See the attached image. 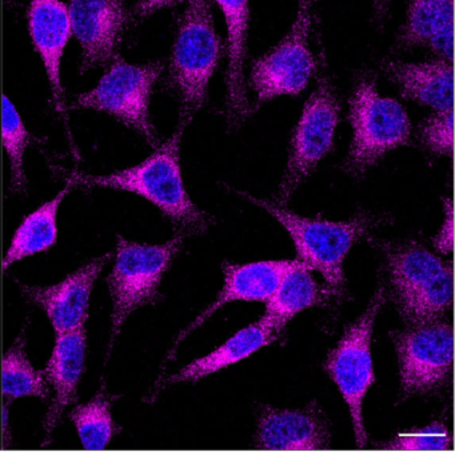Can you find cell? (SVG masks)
I'll return each mask as SVG.
<instances>
[{"label": "cell", "instance_id": "6da1fadb", "mask_svg": "<svg viewBox=\"0 0 455 452\" xmlns=\"http://www.w3.org/2000/svg\"><path fill=\"white\" fill-rule=\"evenodd\" d=\"M186 127L161 143L153 154L137 166L108 175H87L57 169L74 187L111 188L142 196L161 210L183 235H201L212 227V215L199 210L186 191L180 169V145Z\"/></svg>", "mask_w": 455, "mask_h": 452}, {"label": "cell", "instance_id": "7a4b0ae2", "mask_svg": "<svg viewBox=\"0 0 455 452\" xmlns=\"http://www.w3.org/2000/svg\"><path fill=\"white\" fill-rule=\"evenodd\" d=\"M247 201L260 207L278 220L294 242L300 262L323 276L324 289L331 297H342L346 292L343 265L350 250L377 227L382 218L370 212L359 211L348 220L331 222L322 217H300L286 207L267 199L255 198L239 193Z\"/></svg>", "mask_w": 455, "mask_h": 452}, {"label": "cell", "instance_id": "3957f363", "mask_svg": "<svg viewBox=\"0 0 455 452\" xmlns=\"http://www.w3.org/2000/svg\"><path fill=\"white\" fill-rule=\"evenodd\" d=\"M391 297L409 326L444 321L452 305V268L418 242H378Z\"/></svg>", "mask_w": 455, "mask_h": 452}, {"label": "cell", "instance_id": "277c9868", "mask_svg": "<svg viewBox=\"0 0 455 452\" xmlns=\"http://www.w3.org/2000/svg\"><path fill=\"white\" fill-rule=\"evenodd\" d=\"M222 52L212 4L191 0L180 18L170 59V83L180 102V126L188 127L204 107Z\"/></svg>", "mask_w": 455, "mask_h": 452}, {"label": "cell", "instance_id": "5b68a950", "mask_svg": "<svg viewBox=\"0 0 455 452\" xmlns=\"http://www.w3.org/2000/svg\"><path fill=\"white\" fill-rule=\"evenodd\" d=\"M185 235L178 233L164 244H145L118 236L116 263L108 276L113 300L111 334L106 361L110 358L116 337L130 315L138 308L156 305L162 299L161 287L164 274L180 254Z\"/></svg>", "mask_w": 455, "mask_h": 452}, {"label": "cell", "instance_id": "8992f818", "mask_svg": "<svg viewBox=\"0 0 455 452\" xmlns=\"http://www.w3.org/2000/svg\"><path fill=\"white\" fill-rule=\"evenodd\" d=\"M348 119L353 140L343 170L353 177H362L383 156L409 145V115L398 100L378 92L374 74L363 73L356 79Z\"/></svg>", "mask_w": 455, "mask_h": 452}, {"label": "cell", "instance_id": "52a82bcc", "mask_svg": "<svg viewBox=\"0 0 455 452\" xmlns=\"http://www.w3.org/2000/svg\"><path fill=\"white\" fill-rule=\"evenodd\" d=\"M316 87L305 103L292 132L283 179L274 203L284 206L334 147L340 105L327 70L323 47L316 60Z\"/></svg>", "mask_w": 455, "mask_h": 452}, {"label": "cell", "instance_id": "ba28073f", "mask_svg": "<svg viewBox=\"0 0 455 452\" xmlns=\"http://www.w3.org/2000/svg\"><path fill=\"white\" fill-rule=\"evenodd\" d=\"M164 68L161 62L132 65L118 57L92 91L76 98L74 107L108 114L156 150L161 140L151 121L150 103Z\"/></svg>", "mask_w": 455, "mask_h": 452}, {"label": "cell", "instance_id": "9c48e42d", "mask_svg": "<svg viewBox=\"0 0 455 452\" xmlns=\"http://www.w3.org/2000/svg\"><path fill=\"white\" fill-rule=\"evenodd\" d=\"M386 302V287L380 284L359 318L346 327L337 347L329 353L324 369L347 404L355 435L356 448H366L369 436L364 428L363 406L367 391L375 382L371 337L375 319Z\"/></svg>", "mask_w": 455, "mask_h": 452}, {"label": "cell", "instance_id": "30bf717a", "mask_svg": "<svg viewBox=\"0 0 455 452\" xmlns=\"http://www.w3.org/2000/svg\"><path fill=\"white\" fill-rule=\"evenodd\" d=\"M311 2H299L289 33L267 54L252 62L249 86L255 94L254 110L279 97H297L316 73V60L308 44Z\"/></svg>", "mask_w": 455, "mask_h": 452}, {"label": "cell", "instance_id": "8fae6325", "mask_svg": "<svg viewBox=\"0 0 455 452\" xmlns=\"http://www.w3.org/2000/svg\"><path fill=\"white\" fill-rule=\"evenodd\" d=\"M403 399L443 387L452 367V326L449 321L409 326L393 332Z\"/></svg>", "mask_w": 455, "mask_h": 452}, {"label": "cell", "instance_id": "7c38bea8", "mask_svg": "<svg viewBox=\"0 0 455 452\" xmlns=\"http://www.w3.org/2000/svg\"><path fill=\"white\" fill-rule=\"evenodd\" d=\"M71 34L81 44V74L106 68L119 57L132 14L121 0H73L68 6Z\"/></svg>", "mask_w": 455, "mask_h": 452}, {"label": "cell", "instance_id": "4fadbf2b", "mask_svg": "<svg viewBox=\"0 0 455 452\" xmlns=\"http://www.w3.org/2000/svg\"><path fill=\"white\" fill-rule=\"evenodd\" d=\"M111 257L113 254L108 252L102 257L94 258L52 286H26L20 283V289L31 303L46 313L55 334H68L86 327L90 297L95 282Z\"/></svg>", "mask_w": 455, "mask_h": 452}, {"label": "cell", "instance_id": "5bb4252c", "mask_svg": "<svg viewBox=\"0 0 455 452\" xmlns=\"http://www.w3.org/2000/svg\"><path fill=\"white\" fill-rule=\"evenodd\" d=\"M28 34L34 50L41 57L52 89L55 111L65 121L70 145L73 137L68 130V110L62 83V60L71 36L68 4L60 0H34L28 12Z\"/></svg>", "mask_w": 455, "mask_h": 452}, {"label": "cell", "instance_id": "9a60e30c", "mask_svg": "<svg viewBox=\"0 0 455 452\" xmlns=\"http://www.w3.org/2000/svg\"><path fill=\"white\" fill-rule=\"evenodd\" d=\"M331 443L326 417L315 403L305 408L266 407L258 420L254 448L283 451L327 449Z\"/></svg>", "mask_w": 455, "mask_h": 452}, {"label": "cell", "instance_id": "2e32d148", "mask_svg": "<svg viewBox=\"0 0 455 452\" xmlns=\"http://www.w3.org/2000/svg\"><path fill=\"white\" fill-rule=\"evenodd\" d=\"M299 260H260L247 265L223 263L225 286L217 300L204 311L174 343L167 361L174 356L180 343L194 329L204 323L215 311L231 302H267L278 289L279 283L287 273L297 266Z\"/></svg>", "mask_w": 455, "mask_h": 452}, {"label": "cell", "instance_id": "e0dca14e", "mask_svg": "<svg viewBox=\"0 0 455 452\" xmlns=\"http://www.w3.org/2000/svg\"><path fill=\"white\" fill-rule=\"evenodd\" d=\"M86 327L57 335L54 350L44 369L47 383L54 390L52 406L44 419V439L42 447L52 443V433L68 406L78 400V387L86 369Z\"/></svg>", "mask_w": 455, "mask_h": 452}, {"label": "cell", "instance_id": "ac0fdd59", "mask_svg": "<svg viewBox=\"0 0 455 452\" xmlns=\"http://www.w3.org/2000/svg\"><path fill=\"white\" fill-rule=\"evenodd\" d=\"M383 70L407 100L431 108L434 113L452 110L454 75L451 62L443 59L420 63H383Z\"/></svg>", "mask_w": 455, "mask_h": 452}, {"label": "cell", "instance_id": "d6986e66", "mask_svg": "<svg viewBox=\"0 0 455 452\" xmlns=\"http://www.w3.org/2000/svg\"><path fill=\"white\" fill-rule=\"evenodd\" d=\"M225 15L228 28V67L226 74V115L231 127H238L251 115L244 81V60L249 38L250 6L246 0L217 2Z\"/></svg>", "mask_w": 455, "mask_h": 452}, {"label": "cell", "instance_id": "ffe728a7", "mask_svg": "<svg viewBox=\"0 0 455 452\" xmlns=\"http://www.w3.org/2000/svg\"><path fill=\"white\" fill-rule=\"evenodd\" d=\"M398 49L427 47L438 59L452 60L454 4L452 0H417L410 4L398 36Z\"/></svg>", "mask_w": 455, "mask_h": 452}, {"label": "cell", "instance_id": "44dd1931", "mask_svg": "<svg viewBox=\"0 0 455 452\" xmlns=\"http://www.w3.org/2000/svg\"><path fill=\"white\" fill-rule=\"evenodd\" d=\"M279 334L270 329L265 321H258L246 329L236 332L228 342L204 358L196 359L188 364L177 374L167 377L162 385H178V383H196L220 369H228L243 359L249 358L260 348L267 347L278 340Z\"/></svg>", "mask_w": 455, "mask_h": 452}, {"label": "cell", "instance_id": "7402d4cb", "mask_svg": "<svg viewBox=\"0 0 455 452\" xmlns=\"http://www.w3.org/2000/svg\"><path fill=\"white\" fill-rule=\"evenodd\" d=\"M330 294L319 286L302 262L284 275L270 299L266 302V313L260 318L276 334L292 321V318L315 305L329 303Z\"/></svg>", "mask_w": 455, "mask_h": 452}, {"label": "cell", "instance_id": "603a6c76", "mask_svg": "<svg viewBox=\"0 0 455 452\" xmlns=\"http://www.w3.org/2000/svg\"><path fill=\"white\" fill-rule=\"evenodd\" d=\"M73 188V183L68 180L65 187L52 201L42 204L22 220L2 262L4 271L9 270L12 265L26 258L49 251L57 244L58 212L63 199Z\"/></svg>", "mask_w": 455, "mask_h": 452}, {"label": "cell", "instance_id": "cb8c5ba5", "mask_svg": "<svg viewBox=\"0 0 455 452\" xmlns=\"http://www.w3.org/2000/svg\"><path fill=\"white\" fill-rule=\"evenodd\" d=\"M118 396L111 395L102 385L92 400L78 404L71 409L68 419L76 425L84 449H105L121 427L111 414V407Z\"/></svg>", "mask_w": 455, "mask_h": 452}, {"label": "cell", "instance_id": "d4e9b609", "mask_svg": "<svg viewBox=\"0 0 455 452\" xmlns=\"http://www.w3.org/2000/svg\"><path fill=\"white\" fill-rule=\"evenodd\" d=\"M2 395L7 401L34 396L47 400L49 383L44 371L34 369L26 353V329L15 339L2 359Z\"/></svg>", "mask_w": 455, "mask_h": 452}, {"label": "cell", "instance_id": "484cf974", "mask_svg": "<svg viewBox=\"0 0 455 452\" xmlns=\"http://www.w3.org/2000/svg\"><path fill=\"white\" fill-rule=\"evenodd\" d=\"M0 139L12 163V187L17 193L26 190L25 154L36 137L28 131L14 103L0 98Z\"/></svg>", "mask_w": 455, "mask_h": 452}, {"label": "cell", "instance_id": "4316f807", "mask_svg": "<svg viewBox=\"0 0 455 452\" xmlns=\"http://www.w3.org/2000/svg\"><path fill=\"white\" fill-rule=\"evenodd\" d=\"M379 448L398 451H446L451 448V433L443 423H431L422 428H411L398 433L388 443L380 444Z\"/></svg>", "mask_w": 455, "mask_h": 452}, {"label": "cell", "instance_id": "83f0119b", "mask_svg": "<svg viewBox=\"0 0 455 452\" xmlns=\"http://www.w3.org/2000/svg\"><path fill=\"white\" fill-rule=\"evenodd\" d=\"M420 143L434 155H451L454 146L452 110L434 113L420 124Z\"/></svg>", "mask_w": 455, "mask_h": 452}, {"label": "cell", "instance_id": "f1b7e54d", "mask_svg": "<svg viewBox=\"0 0 455 452\" xmlns=\"http://www.w3.org/2000/svg\"><path fill=\"white\" fill-rule=\"evenodd\" d=\"M443 210V225L436 234L433 246L436 252L446 255L452 251V246H454V210H452L451 199H444Z\"/></svg>", "mask_w": 455, "mask_h": 452}, {"label": "cell", "instance_id": "f546056e", "mask_svg": "<svg viewBox=\"0 0 455 452\" xmlns=\"http://www.w3.org/2000/svg\"><path fill=\"white\" fill-rule=\"evenodd\" d=\"M180 2H140L135 4L132 14V20H142L150 15L156 14L159 10L169 9V7L177 6Z\"/></svg>", "mask_w": 455, "mask_h": 452}]
</instances>
